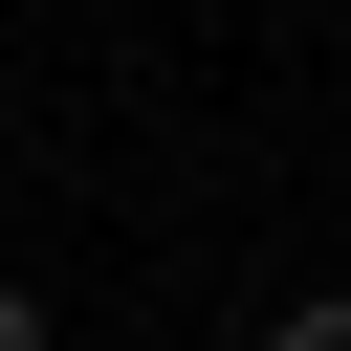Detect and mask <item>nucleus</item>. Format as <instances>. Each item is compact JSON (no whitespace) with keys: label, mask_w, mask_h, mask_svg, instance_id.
Here are the masks:
<instances>
[{"label":"nucleus","mask_w":351,"mask_h":351,"mask_svg":"<svg viewBox=\"0 0 351 351\" xmlns=\"http://www.w3.org/2000/svg\"><path fill=\"white\" fill-rule=\"evenodd\" d=\"M263 351H351V307H285V329H263Z\"/></svg>","instance_id":"1"},{"label":"nucleus","mask_w":351,"mask_h":351,"mask_svg":"<svg viewBox=\"0 0 351 351\" xmlns=\"http://www.w3.org/2000/svg\"><path fill=\"white\" fill-rule=\"evenodd\" d=\"M0 351H44V307H22V285H0Z\"/></svg>","instance_id":"2"}]
</instances>
